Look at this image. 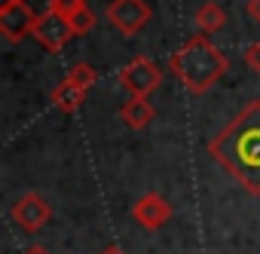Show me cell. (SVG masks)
<instances>
[{"mask_svg":"<svg viewBox=\"0 0 260 254\" xmlns=\"http://www.w3.org/2000/svg\"><path fill=\"white\" fill-rule=\"evenodd\" d=\"M208 153L220 163L245 193L260 196V101H248L226 129L208 141Z\"/></svg>","mask_w":260,"mask_h":254,"instance_id":"1","label":"cell"},{"mask_svg":"<svg viewBox=\"0 0 260 254\" xmlns=\"http://www.w3.org/2000/svg\"><path fill=\"white\" fill-rule=\"evenodd\" d=\"M172 74L184 83L190 95H205L230 68V58L208 40V34H193L169 58Z\"/></svg>","mask_w":260,"mask_h":254,"instance_id":"2","label":"cell"},{"mask_svg":"<svg viewBox=\"0 0 260 254\" xmlns=\"http://www.w3.org/2000/svg\"><path fill=\"white\" fill-rule=\"evenodd\" d=\"M104 16L110 28H116L125 37H135L138 31L147 28V22L153 19V10L147 7V0H110Z\"/></svg>","mask_w":260,"mask_h":254,"instance_id":"3","label":"cell"},{"mask_svg":"<svg viewBox=\"0 0 260 254\" xmlns=\"http://www.w3.org/2000/svg\"><path fill=\"white\" fill-rule=\"evenodd\" d=\"M43 13H37L28 0H16V4H7L0 7V34H4L7 43H22L28 34H34L37 28V19Z\"/></svg>","mask_w":260,"mask_h":254,"instance_id":"4","label":"cell"},{"mask_svg":"<svg viewBox=\"0 0 260 254\" xmlns=\"http://www.w3.org/2000/svg\"><path fill=\"white\" fill-rule=\"evenodd\" d=\"M10 217H13V224L22 230V233H31V236H37L49 220H52V205L40 196V193H22L16 202H13V208H10Z\"/></svg>","mask_w":260,"mask_h":254,"instance_id":"5","label":"cell"},{"mask_svg":"<svg viewBox=\"0 0 260 254\" xmlns=\"http://www.w3.org/2000/svg\"><path fill=\"white\" fill-rule=\"evenodd\" d=\"M119 86H122L128 95L150 98V95L162 86V71H159V65L150 61V58H135V61H128V65L119 71Z\"/></svg>","mask_w":260,"mask_h":254,"instance_id":"6","label":"cell"},{"mask_svg":"<svg viewBox=\"0 0 260 254\" xmlns=\"http://www.w3.org/2000/svg\"><path fill=\"white\" fill-rule=\"evenodd\" d=\"M34 37H37V43H40L43 49H49V52H58V49H64V43L74 37V31H71L68 19H64L61 13L49 10V13H43V16L37 19Z\"/></svg>","mask_w":260,"mask_h":254,"instance_id":"7","label":"cell"},{"mask_svg":"<svg viewBox=\"0 0 260 254\" xmlns=\"http://www.w3.org/2000/svg\"><path fill=\"white\" fill-rule=\"evenodd\" d=\"M132 217H135L144 230H159V227L172 217V205H169L159 193H144V196L132 205Z\"/></svg>","mask_w":260,"mask_h":254,"instance_id":"8","label":"cell"},{"mask_svg":"<svg viewBox=\"0 0 260 254\" xmlns=\"http://www.w3.org/2000/svg\"><path fill=\"white\" fill-rule=\"evenodd\" d=\"M156 116V107L150 104V98H138L132 95L122 107H119V119L128 125V129H147Z\"/></svg>","mask_w":260,"mask_h":254,"instance_id":"9","label":"cell"},{"mask_svg":"<svg viewBox=\"0 0 260 254\" xmlns=\"http://www.w3.org/2000/svg\"><path fill=\"white\" fill-rule=\"evenodd\" d=\"M223 25H226V13L217 4H211V0L196 10V28H199V34H214Z\"/></svg>","mask_w":260,"mask_h":254,"instance_id":"10","label":"cell"},{"mask_svg":"<svg viewBox=\"0 0 260 254\" xmlns=\"http://www.w3.org/2000/svg\"><path fill=\"white\" fill-rule=\"evenodd\" d=\"M83 101H86V92L77 89V86H71L68 80H64L61 86H55V92H52V104H55L58 110H64V113H74Z\"/></svg>","mask_w":260,"mask_h":254,"instance_id":"11","label":"cell"},{"mask_svg":"<svg viewBox=\"0 0 260 254\" xmlns=\"http://www.w3.org/2000/svg\"><path fill=\"white\" fill-rule=\"evenodd\" d=\"M68 19V25H71V31H74V37H83V34H89L92 28H95V16H92V10L83 4V7H77L71 16H64Z\"/></svg>","mask_w":260,"mask_h":254,"instance_id":"12","label":"cell"},{"mask_svg":"<svg viewBox=\"0 0 260 254\" xmlns=\"http://www.w3.org/2000/svg\"><path fill=\"white\" fill-rule=\"evenodd\" d=\"M71 86H77V89H83V92H89L92 89V83L98 80V74H95V68L92 65H86V61H80V65H74L71 71H68V77H64Z\"/></svg>","mask_w":260,"mask_h":254,"instance_id":"13","label":"cell"},{"mask_svg":"<svg viewBox=\"0 0 260 254\" xmlns=\"http://www.w3.org/2000/svg\"><path fill=\"white\" fill-rule=\"evenodd\" d=\"M242 58H245V65H248L251 71L260 74V40H257V43H248L245 52H242Z\"/></svg>","mask_w":260,"mask_h":254,"instance_id":"14","label":"cell"},{"mask_svg":"<svg viewBox=\"0 0 260 254\" xmlns=\"http://www.w3.org/2000/svg\"><path fill=\"white\" fill-rule=\"evenodd\" d=\"M86 0H49V10H55V13H61V16H71L77 7H83Z\"/></svg>","mask_w":260,"mask_h":254,"instance_id":"15","label":"cell"},{"mask_svg":"<svg viewBox=\"0 0 260 254\" xmlns=\"http://www.w3.org/2000/svg\"><path fill=\"white\" fill-rule=\"evenodd\" d=\"M248 16L260 25V0H248Z\"/></svg>","mask_w":260,"mask_h":254,"instance_id":"16","label":"cell"},{"mask_svg":"<svg viewBox=\"0 0 260 254\" xmlns=\"http://www.w3.org/2000/svg\"><path fill=\"white\" fill-rule=\"evenodd\" d=\"M22 254H52V251H49L46 245H28V248H25Z\"/></svg>","mask_w":260,"mask_h":254,"instance_id":"17","label":"cell"},{"mask_svg":"<svg viewBox=\"0 0 260 254\" xmlns=\"http://www.w3.org/2000/svg\"><path fill=\"white\" fill-rule=\"evenodd\" d=\"M98 254H125V251H122V248H116V245H107V248H104V251H98Z\"/></svg>","mask_w":260,"mask_h":254,"instance_id":"18","label":"cell"},{"mask_svg":"<svg viewBox=\"0 0 260 254\" xmlns=\"http://www.w3.org/2000/svg\"><path fill=\"white\" fill-rule=\"evenodd\" d=\"M7 4H16V0H0V7H7Z\"/></svg>","mask_w":260,"mask_h":254,"instance_id":"19","label":"cell"}]
</instances>
